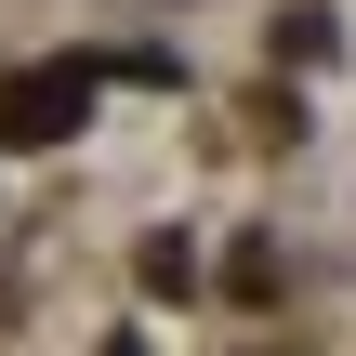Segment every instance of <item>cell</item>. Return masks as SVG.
I'll use <instances>...</instances> for the list:
<instances>
[{
	"label": "cell",
	"mask_w": 356,
	"mask_h": 356,
	"mask_svg": "<svg viewBox=\"0 0 356 356\" xmlns=\"http://www.w3.org/2000/svg\"><path fill=\"white\" fill-rule=\"evenodd\" d=\"M79 106H92L79 66H26V79H0V132H13V145H66Z\"/></svg>",
	"instance_id": "obj_1"
}]
</instances>
